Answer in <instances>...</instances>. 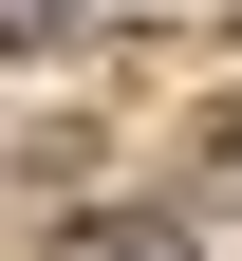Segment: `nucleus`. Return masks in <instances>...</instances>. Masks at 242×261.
<instances>
[{
    "label": "nucleus",
    "mask_w": 242,
    "mask_h": 261,
    "mask_svg": "<svg viewBox=\"0 0 242 261\" xmlns=\"http://www.w3.org/2000/svg\"><path fill=\"white\" fill-rule=\"evenodd\" d=\"M75 38V0H0V56H56Z\"/></svg>",
    "instance_id": "nucleus-2"
},
{
    "label": "nucleus",
    "mask_w": 242,
    "mask_h": 261,
    "mask_svg": "<svg viewBox=\"0 0 242 261\" xmlns=\"http://www.w3.org/2000/svg\"><path fill=\"white\" fill-rule=\"evenodd\" d=\"M38 261H168V224H75V243H38Z\"/></svg>",
    "instance_id": "nucleus-1"
}]
</instances>
